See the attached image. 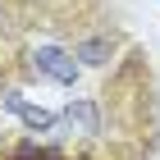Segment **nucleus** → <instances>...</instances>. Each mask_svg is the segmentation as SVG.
Masks as SVG:
<instances>
[{
    "label": "nucleus",
    "mask_w": 160,
    "mask_h": 160,
    "mask_svg": "<svg viewBox=\"0 0 160 160\" xmlns=\"http://www.w3.org/2000/svg\"><path fill=\"white\" fill-rule=\"evenodd\" d=\"M101 0H0V18L18 32H82Z\"/></svg>",
    "instance_id": "obj_1"
},
{
    "label": "nucleus",
    "mask_w": 160,
    "mask_h": 160,
    "mask_svg": "<svg viewBox=\"0 0 160 160\" xmlns=\"http://www.w3.org/2000/svg\"><path fill=\"white\" fill-rule=\"evenodd\" d=\"M32 73H41V78H50V82H73L78 78V64L69 60V55H64L60 46H41L37 55H32Z\"/></svg>",
    "instance_id": "obj_2"
},
{
    "label": "nucleus",
    "mask_w": 160,
    "mask_h": 160,
    "mask_svg": "<svg viewBox=\"0 0 160 160\" xmlns=\"http://www.w3.org/2000/svg\"><path fill=\"white\" fill-rule=\"evenodd\" d=\"M9 105H14L18 114H23V123H32V128H50V123H55V114H46V110H32V105H23L18 96H9Z\"/></svg>",
    "instance_id": "obj_3"
}]
</instances>
